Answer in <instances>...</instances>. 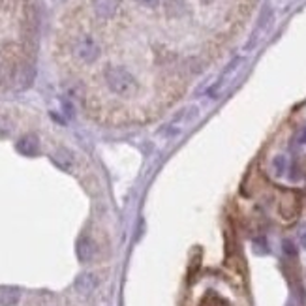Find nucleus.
Returning a JSON list of instances; mask_svg holds the SVG:
<instances>
[{"label":"nucleus","mask_w":306,"mask_h":306,"mask_svg":"<svg viewBox=\"0 0 306 306\" xmlns=\"http://www.w3.org/2000/svg\"><path fill=\"white\" fill-rule=\"evenodd\" d=\"M96 286H98V276L94 274V272H83V274L77 276L76 290L81 295H90L92 291L96 290Z\"/></svg>","instance_id":"f257e3e1"},{"label":"nucleus","mask_w":306,"mask_h":306,"mask_svg":"<svg viewBox=\"0 0 306 306\" xmlns=\"http://www.w3.org/2000/svg\"><path fill=\"white\" fill-rule=\"evenodd\" d=\"M94 254H96V246H94V242L88 237H83L77 242V256H79V260L83 261V263L90 261L94 258Z\"/></svg>","instance_id":"f03ea898"},{"label":"nucleus","mask_w":306,"mask_h":306,"mask_svg":"<svg viewBox=\"0 0 306 306\" xmlns=\"http://www.w3.org/2000/svg\"><path fill=\"white\" fill-rule=\"evenodd\" d=\"M17 150L24 154V156H36L38 154V139L34 138V136H24V138L19 139Z\"/></svg>","instance_id":"7ed1b4c3"},{"label":"nucleus","mask_w":306,"mask_h":306,"mask_svg":"<svg viewBox=\"0 0 306 306\" xmlns=\"http://www.w3.org/2000/svg\"><path fill=\"white\" fill-rule=\"evenodd\" d=\"M21 298V290L19 288H2L0 290V304L2 306H14Z\"/></svg>","instance_id":"20e7f679"},{"label":"nucleus","mask_w":306,"mask_h":306,"mask_svg":"<svg viewBox=\"0 0 306 306\" xmlns=\"http://www.w3.org/2000/svg\"><path fill=\"white\" fill-rule=\"evenodd\" d=\"M53 162L62 169L72 168V156H70V152H66L64 148H60V150H56V152L53 154Z\"/></svg>","instance_id":"39448f33"},{"label":"nucleus","mask_w":306,"mask_h":306,"mask_svg":"<svg viewBox=\"0 0 306 306\" xmlns=\"http://www.w3.org/2000/svg\"><path fill=\"white\" fill-rule=\"evenodd\" d=\"M272 168H274V171H276V175L278 176H282V175H286V171H288V158L286 156H276L274 160H272Z\"/></svg>","instance_id":"423d86ee"},{"label":"nucleus","mask_w":306,"mask_h":306,"mask_svg":"<svg viewBox=\"0 0 306 306\" xmlns=\"http://www.w3.org/2000/svg\"><path fill=\"white\" fill-rule=\"evenodd\" d=\"M254 248H256V252L258 254L268 252V246H267V242H265V238H256V240H254Z\"/></svg>","instance_id":"0eeeda50"},{"label":"nucleus","mask_w":306,"mask_h":306,"mask_svg":"<svg viewBox=\"0 0 306 306\" xmlns=\"http://www.w3.org/2000/svg\"><path fill=\"white\" fill-rule=\"evenodd\" d=\"M298 240H300V246L306 250V224H302L298 228Z\"/></svg>","instance_id":"6e6552de"},{"label":"nucleus","mask_w":306,"mask_h":306,"mask_svg":"<svg viewBox=\"0 0 306 306\" xmlns=\"http://www.w3.org/2000/svg\"><path fill=\"white\" fill-rule=\"evenodd\" d=\"M284 252L288 254V256H295L297 254V250H295V246H293L291 240H284Z\"/></svg>","instance_id":"1a4fd4ad"},{"label":"nucleus","mask_w":306,"mask_h":306,"mask_svg":"<svg viewBox=\"0 0 306 306\" xmlns=\"http://www.w3.org/2000/svg\"><path fill=\"white\" fill-rule=\"evenodd\" d=\"M298 141H300V143H304V145H306V128H304V130H302V134H300V138H298Z\"/></svg>","instance_id":"9d476101"}]
</instances>
